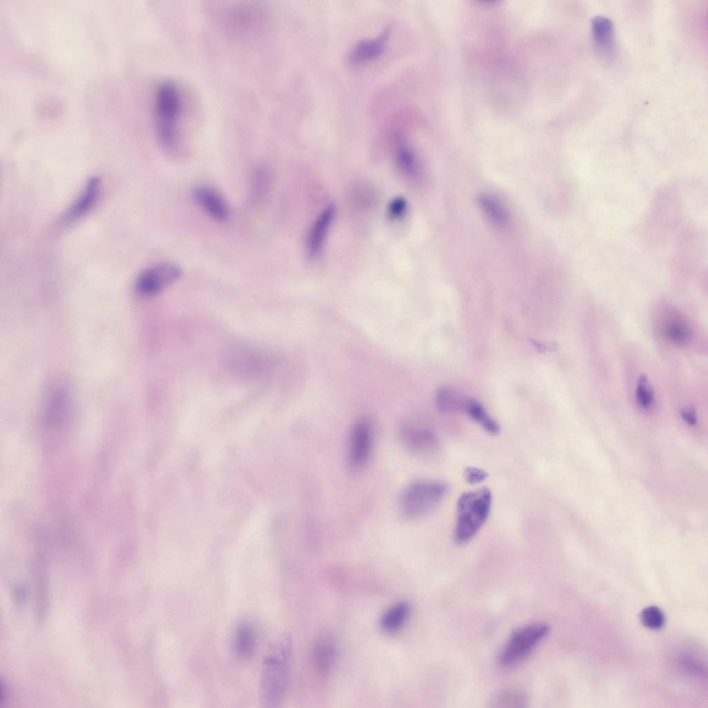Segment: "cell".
Listing matches in <instances>:
<instances>
[{
  "label": "cell",
  "mask_w": 708,
  "mask_h": 708,
  "mask_svg": "<svg viewBox=\"0 0 708 708\" xmlns=\"http://www.w3.org/2000/svg\"><path fill=\"white\" fill-rule=\"evenodd\" d=\"M492 494L487 487L465 492L456 504L454 539L457 543L469 541L486 521L490 511Z\"/></svg>",
  "instance_id": "2"
},
{
  "label": "cell",
  "mask_w": 708,
  "mask_h": 708,
  "mask_svg": "<svg viewBox=\"0 0 708 708\" xmlns=\"http://www.w3.org/2000/svg\"><path fill=\"white\" fill-rule=\"evenodd\" d=\"M637 403L644 409L651 407L654 403L655 398L653 389L646 375L642 374L638 379L636 391Z\"/></svg>",
  "instance_id": "23"
},
{
  "label": "cell",
  "mask_w": 708,
  "mask_h": 708,
  "mask_svg": "<svg viewBox=\"0 0 708 708\" xmlns=\"http://www.w3.org/2000/svg\"><path fill=\"white\" fill-rule=\"evenodd\" d=\"M257 642V633L254 624L249 620L238 622L231 638V648L234 656L246 660L254 653Z\"/></svg>",
  "instance_id": "10"
},
{
  "label": "cell",
  "mask_w": 708,
  "mask_h": 708,
  "mask_svg": "<svg viewBox=\"0 0 708 708\" xmlns=\"http://www.w3.org/2000/svg\"><path fill=\"white\" fill-rule=\"evenodd\" d=\"M411 611L408 603L402 602L389 607L382 615L380 626L387 633L400 630L407 620Z\"/></svg>",
  "instance_id": "15"
},
{
  "label": "cell",
  "mask_w": 708,
  "mask_h": 708,
  "mask_svg": "<svg viewBox=\"0 0 708 708\" xmlns=\"http://www.w3.org/2000/svg\"><path fill=\"white\" fill-rule=\"evenodd\" d=\"M404 440L409 449L416 453L429 451L436 445L434 436L425 430L407 429L404 434Z\"/></svg>",
  "instance_id": "18"
},
{
  "label": "cell",
  "mask_w": 708,
  "mask_h": 708,
  "mask_svg": "<svg viewBox=\"0 0 708 708\" xmlns=\"http://www.w3.org/2000/svg\"><path fill=\"white\" fill-rule=\"evenodd\" d=\"M642 624L651 630H660L665 624L663 612L656 606H649L644 608L640 613Z\"/></svg>",
  "instance_id": "22"
},
{
  "label": "cell",
  "mask_w": 708,
  "mask_h": 708,
  "mask_svg": "<svg viewBox=\"0 0 708 708\" xmlns=\"http://www.w3.org/2000/svg\"><path fill=\"white\" fill-rule=\"evenodd\" d=\"M390 33L391 29L387 27L378 36L358 41L348 53V62L357 64L379 56L385 49Z\"/></svg>",
  "instance_id": "12"
},
{
  "label": "cell",
  "mask_w": 708,
  "mask_h": 708,
  "mask_svg": "<svg viewBox=\"0 0 708 708\" xmlns=\"http://www.w3.org/2000/svg\"><path fill=\"white\" fill-rule=\"evenodd\" d=\"M479 204L484 213L496 225L504 226L508 221L507 213L500 201L491 196L479 198Z\"/></svg>",
  "instance_id": "19"
},
{
  "label": "cell",
  "mask_w": 708,
  "mask_h": 708,
  "mask_svg": "<svg viewBox=\"0 0 708 708\" xmlns=\"http://www.w3.org/2000/svg\"><path fill=\"white\" fill-rule=\"evenodd\" d=\"M180 111L181 99L177 86L170 81L160 83L155 94V123L158 140L167 149H172L177 145Z\"/></svg>",
  "instance_id": "3"
},
{
  "label": "cell",
  "mask_w": 708,
  "mask_h": 708,
  "mask_svg": "<svg viewBox=\"0 0 708 708\" xmlns=\"http://www.w3.org/2000/svg\"><path fill=\"white\" fill-rule=\"evenodd\" d=\"M193 196L197 204L213 219L219 222L228 219V205L217 191L209 187L201 186L194 189Z\"/></svg>",
  "instance_id": "11"
},
{
  "label": "cell",
  "mask_w": 708,
  "mask_h": 708,
  "mask_svg": "<svg viewBox=\"0 0 708 708\" xmlns=\"http://www.w3.org/2000/svg\"><path fill=\"white\" fill-rule=\"evenodd\" d=\"M292 655L290 637L283 635L270 646L262 662L259 680L261 707L277 705L287 690Z\"/></svg>",
  "instance_id": "1"
},
{
  "label": "cell",
  "mask_w": 708,
  "mask_h": 708,
  "mask_svg": "<svg viewBox=\"0 0 708 708\" xmlns=\"http://www.w3.org/2000/svg\"><path fill=\"white\" fill-rule=\"evenodd\" d=\"M663 333L671 342L678 345H685L691 338L690 328L678 319L669 320L664 326Z\"/></svg>",
  "instance_id": "20"
},
{
  "label": "cell",
  "mask_w": 708,
  "mask_h": 708,
  "mask_svg": "<svg viewBox=\"0 0 708 708\" xmlns=\"http://www.w3.org/2000/svg\"><path fill=\"white\" fill-rule=\"evenodd\" d=\"M372 447V429L365 420L354 426L350 442L349 460L355 467H363L369 460Z\"/></svg>",
  "instance_id": "7"
},
{
  "label": "cell",
  "mask_w": 708,
  "mask_h": 708,
  "mask_svg": "<svg viewBox=\"0 0 708 708\" xmlns=\"http://www.w3.org/2000/svg\"><path fill=\"white\" fill-rule=\"evenodd\" d=\"M463 410L465 411L473 420L481 425L487 432L493 435L499 432V424L488 415L483 406L476 400L465 399Z\"/></svg>",
  "instance_id": "17"
},
{
  "label": "cell",
  "mask_w": 708,
  "mask_h": 708,
  "mask_svg": "<svg viewBox=\"0 0 708 708\" xmlns=\"http://www.w3.org/2000/svg\"><path fill=\"white\" fill-rule=\"evenodd\" d=\"M335 215V207L330 204L319 213L312 224L306 238V252L316 257L322 251L326 236Z\"/></svg>",
  "instance_id": "8"
},
{
  "label": "cell",
  "mask_w": 708,
  "mask_h": 708,
  "mask_svg": "<svg viewBox=\"0 0 708 708\" xmlns=\"http://www.w3.org/2000/svg\"><path fill=\"white\" fill-rule=\"evenodd\" d=\"M464 400L460 399L453 389L447 386L440 388L436 394V405L444 412L463 410Z\"/></svg>",
  "instance_id": "21"
},
{
  "label": "cell",
  "mask_w": 708,
  "mask_h": 708,
  "mask_svg": "<svg viewBox=\"0 0 708 708\" xmlns=\"http://www.w3.org/2000/svg\"><path fill=\"white\" fill-rule=\"evenodd\" d=\"M682 419L689 425H693L696 423V414L691 408L683 409L681 412Z\"/></svg>",
  "instance_id": "27"
},
{
  "label": "cell",
  "mask_w": 708,
  "mask_h": 708,
  "mask_svg": "<svg viewBox=\"0 0 708 708\" xmlns=\"http://www.w3.org/2000/svg\"><path fill=\"white\" fill-rule=\"evenodd\" d=\"M407 209V202L402 197H396L389 203L388 213L391 218H400Z\"/></svg>",
  "instance_id": "24"
},
{
  "label": "cell",
  "mask_w": 708,
  "mask_h": 708,
  "mask_svg": "<svg viewBox=\"0 0 708 708\" xmlns=\"http://www.w3.org/2000/svg\"><path fill=\"white\" fill-rule=\"evenodd\" d=\"M593 44L599 55L610 60L615 55L614 28L612 21L604 16H596L591 21Z\"/></svg>",
  "instance_id": "9"
},
{
  "label": "cell",
  "mask_w": 708,
  "mask_h": 708,
  "mask_svg": "<svg viewBox=\"0 0 708 708\" xmlns=\"http://www.w3.org/2000/svg\"><path fill=\"white\" fill-rule=\"evenodd\" d=\"M524 701V696L520 693H506L499 697L497 702L507 707L509 705L512 706V703H514L518 706L517 703H522Z\"/></svg>",
  "instance_id": "26"
},
{
  "label": "cell",
  "mask_w": 708,
  "mask_h": 708,
  "mask_svg": "<svg viewBox=\"0 0 708 708\" xmlns=\"http://www.w3.org/2000/svg\"><path fill=\"white\" fill-rule=\"evenodd\" d=\"M464 474L466 481L469 484L481 483L487 477V473L485 471L474 467H466Z\"/></svg>",
  "instance_id": "25"
},
{
  "label": "cell",
  "mask_w": 708,
  "mask_h": 708,
  "mask_svg": "<svg viewBox=\"0 0 708 708\" xmlns=\"http://www.w3.org/2000/svg\"><path fill=\"white\" fill-rule=\"evenodd\" d=\"M336 657V645L333 638L329 635L322 636L313 649V664L317 672L327 676L333 669Z\"/></svg>",
  "instance_id": "14"
},
{
  "label": "cell",
  "mask_w": 708,
  "mask_h": 708,
  "mask_svg": "<svg viewBox=\"0 0 708 708\" xmlns=\"http://www.w3.org/2000/svg\"><path fill=\"white\" fill-rule=\"evenodd\" d=\"M445 483L437 481L420 480L410 484L404 491L400 506L404 516L416 519L431 512L447 492Z\"/></svg>",
  "instance_id": "4"
},
{
  "label": "cell",
  "mask_w": 708,
  "mask_h": 708,
  "mask_svg": "<svg viewBox=\"0 0 708 708\" xmlns=\"http://www.w3.org/2000/svg\"><path fill=\"white\" fill-rule=\"evenodd\" d=\"M395 158L398 168L402 174L410 178L419 174L418 158L413 150L401 138L398 139Z\"/></svg>",
  "instance_id": "16"
},
{
  "label": "cell",
  "mask_w": 708,
  "mask_h": 708,
  "mask_svg": "<svg viewBox=\"0 0 708 708\" xmlns=\"http://www.w3.org/2000/svg\"><path fill=\"white\" fill-rule=\"evenodd\" d=\"M100 187L101 183L98 178H90L79 197L65 214L64 221L74 222L89 212L97 200Z\"/></svg>",
  "instance_id": "13"
},
{
  "label": "cell",
  "mask_w": 708,
  "mask_h": 708,
  "mask_svg": "<svg viewBox=\"0 0 708 708\" xmlns=\"http://www.w3.org/2000/svg\"><path fill=\"white\" fill-rule=\"evenodd\" d=\"M549 627L544 624H534L520 628L514 632L499 656L503 667H511L522 661L547 635Z\"/></svg>",
  "instance_id": "5"
},
{
  "label": "cell",
  "mask_w": 708,
  "mask_h": 708,
  "mask_svg": "<svg viewBox=\"0 0 708 708\" xmlns=\"http://www.w3.org/2000/svg\"><path fill=\"white\" fill-rule=\"evenodd\" d=\"M181 275V268L174 263L155 264L138 276L136 282V292L144 297L156 295L176 282Z\"/></svg>",
  "instance_id": "6"
}]
</instances>
